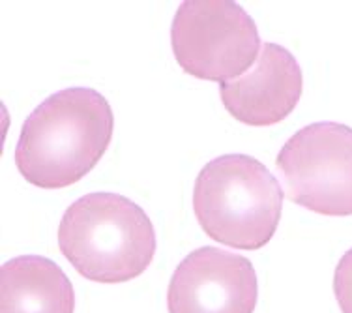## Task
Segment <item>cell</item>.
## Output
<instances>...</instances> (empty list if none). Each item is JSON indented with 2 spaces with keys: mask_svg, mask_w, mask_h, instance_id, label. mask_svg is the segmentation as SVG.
Here are the masks:
<instances>
[{
  "mask_svg": "<svg viewBox=\"0 0 352 313\" xmlns=\"http://www.w3.org/2000/svg\"><path fill=\"white\" fill-rule=\"evenodd\" d=\"M304 89L302 69L289 49L264 43L250 74L219 85L225 109L248 126L281 122L298 105Z\"/></svg>",
  "mask_w": 352,
  "mask_h": 313,
  "instance_id": "52a82bcc",
  "label": "cell"
},
{
  "mask_svg": "<svg viewBox=\"0 0 352 313\" xmlns=\"http://www.w3.org/2000/svg\"><path fill=\"white\" fill-rule=\"evenodd\" d=\"M113 129V109L100 92L85 87L60 90L25 120L15 165L38 188H68L102 160Z\"/></svg>",
  "mask_w": 352,
  "mask_h": 313,
  "instance_id": "6da1fadb",
  "label": "cell"
},
{
  "mask_svg": "<svg viewBox=\"0 0 352 313\" xmlns=\"http://www.w3.org/2000/svg\"><path fill=\"white\" fill-rule=\"evenodd\" d=\"M58 246L82 278L124 283L141 276L156 253V231L139 204L118 193H88L69 204Z\"/></svg>",
  "mask_w": 352,
  "mask_h": 313,
  "instance_id": "7a4b0ae2",
  "label": "cell"
},
{
  "mask_svg": "<svg viewBox=\"0 0 352 313\" xmlns=\"http://www.w3.org/2000/svg\"><path fill=\"white\" fill-rule=\"evenodd\" d=\"M170 45L186 74L203 81L238 79L261 55L255 21L229 0H188L178 8Z\"/></svg>",
  "mask_w": 352,
  "mask_h": 313,
  "instance_id": "277c9868",
  "label": "cell"
},
{
  "mask_svg": "<svg viewBox=\"0 0 352 313\" xmlns=\"http://www.w3.org/2000/svg\"><path fill=\"white\" fill-rule=\"evenodd\" d=\"M333 293L343 313H352V248L341 257L333 274Z\"/></svg>",
  "mask_w": 352,
  "mask_h": 313,
  "instance_id": "9c48e42d",
  "label": "cell"
},
{
  "mask_svg": "<svg viewBox=\"0 0 352 313\" xmlns=\"http://www.w3.org/2000/svg\"><path fill=\"white\" fill-rule=\"evenodd\" d=\"M283 208L278 178L248 154H225L204 165L193 188V212L219 244L258 250L272 240Z\"/></svg>",
  "mask_w": 352,
  "mask_h": 313,
  "instance_id": "3957f363",
  "label": "cell"
},
{
  "mask_svg": "<svg viewBox=\"0 0 352 313\" xmlns=\"http://www.w3.org/2000/svg\"><path fill=\"white\" fill-rule=\"evenodd\" d=\"M72 281L40 255L10 259L0 270V313H74Z\"/></svg>",
  "mask_w": 352,
  "mask_h": 313,
  "instance_id": "ba28073f",
  "label": "cell"
},
{
  "mask_svg": "<svg viewBox=\"0 0 352 313\" xmlns=\"http://www.w3.org/2000/svg\"><path fill=\"white\" fill-rule=\"evenodd\" d=\"M257 274L250 259L206 246L176 266L167 291L169 313H253Z\"/></svg>",
  "mask_w": 352,
  "mask_h": 313,
  "instance_id": "8992f818",
  "label": "cell"
},
{
  "mask_svg": "<svg viewBox=\"0 0 352 313\" xmlns=\"http://www.w3.org/2000/svg\"><path fill=\"white\" fill-rule=\"evenodd\" d=\"M276 167L294 204L322 216H352V128L305 126L279 150Z\"/></svg>",
  "mask_w": 352,
  "mask_h": 313,
  "instance_id": "5b68a950",
  "label": "cell"
}]
</instances>
